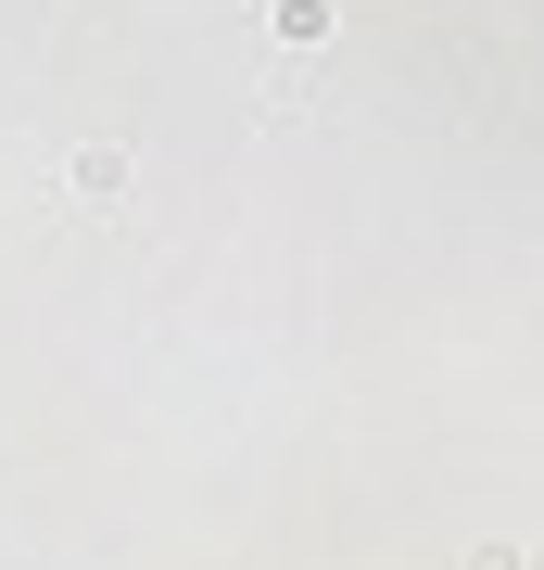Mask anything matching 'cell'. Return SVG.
<instances>
[{
  "mask_svg": "<svg viewBox=\"0 0 544 570\" xmlns=\"http://www.w3.org/2000/svg\"><path fill=\"white\" fill-rule=\"evenodd\" d=\"M329 26H343V0H266V39H279V51L291 39H329Z\"/></svg>",
  "mask_w": 544,
  "mask_h": 570,
  "instance_id": "cell-1",
  "label": "cell"
},
{
  "mask_svg": "<svg viewBox=\"0 0 544 570\" xmlns=\"http://www.w3.org/2000/svg\"><path fill=\"white\" fill-rule=\"evenodd\" d=\"M63 190H77V204H115V190H127V153H115V140L77 153V165H63Z\"/></svg>",
  "mask_w": 544,
  "mask_h": 570,
  "instance_id": "cell-2",
  "label": "cell"
}]
</instances>
